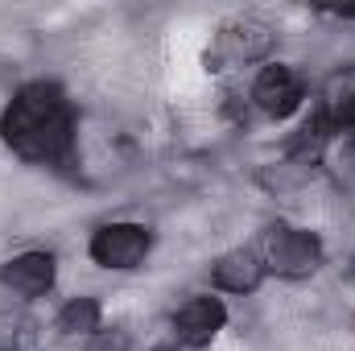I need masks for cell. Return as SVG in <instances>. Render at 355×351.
I'll return each mask as SVG.
<instances>
[{"mask_svg":"<svg viewBox=\"0 0 355 351\" xmlns=\"http://www.w3.org/2000/svg\"><path fill=\"white\" fill-rule=\"evenodd\" d=\"M0 137L25 162H62L75 141V116L54 83H29L0 116Z\"/></svg>","mask_w":355,"mask_h":351,"instance_id":"6da1fadb","label":"cell"},{"mask_svg":"<svg viewBox=\"0 0 355 351\" xmlns=\"http://www.w3.org/2000/svg\"><path fill=\"white\" fill-rule=\"evenodd\" d=\"M265 264L272 273H281V277H310L322 264V244L310 232L277 223L265 236Z\"/></svg>","mask_w":355,"mask_h":351,"instance_id":"7a4b0ae2","label":"cell"},{"mask_svg":"<svg viewBox=\"0 0 355 351\" xmlns=\"http://www.w3.org/2000/svg\"><path fill=\"white\" fill-rule=\"evenodd\" d=\"M149 244H153L149 228H141V223H107L91 240V261L103 264V268H137L149 257Z\"/></svg>","mask_w":355,"mask_h":351,"instance_id":"3957f363","label":"cell"},{"mask_svg":"<svg viewBox=\"0 0 355 351\" xmlns=\"http://www.w3.org/2000/svg\"><path fill=\"white\" fill-rule=\"evenodd\" d=\"M252 99H257V108L265 112V116H289L302 99H306V83H302V75L293 71V67H281V62H272L265 67L261 75H257V87H252Z\"/></svg>","mask_w":355,"mask_h":351,"instance_id":"277c9868","label":"cell"},{"mask_svg":"<svg viewBox=\"0 0 355 351\" xmlns=\"http://www.w3.org/2000/svg\"><path fill=\"white\" fill-rule=\"evenodd\" d=\"M227 323V310L219 298H190L174 314V335L182 348H207Z\"/></svg>","mask_w":355,"mask_h":351,"instance_id":"5b68a950","label":"cell"},{"mask_svg":"<svg viewBox=\"0 0 355 351\" xmlns=\"http://www.w3.org/2000/svg\"><path fill=\"white\" fill-rule=\"evenodd\" d=\"M0 281L12 289V293H25V298H37L54 285V257L50 252H21L0 268Z\"/></svg>","mask_w":355,"mask_h":351,"instance_id":"8992f818","label":"cell"},{"mask_svg":"<svg viewBox=\"0 0 355 351\" xmlns=\"http://www.w3.org/2000/svg\"><path fill=\"white\" fill-rule=\"evenodd\" d=\"M211 277H215V285L227 289V293H252V289L265 281V264H261L257 252L236 248V252H223V257L215 261Z\"/></svg>","mask_w":355,"mask_h":351,"instance_id":"52a82bcc","label":"cell"},{"mask_svg":"<svg viewBox=\"0 0 355 351\" xmlns=\"http://www.w3.org/2000/svg\"><path fill=\"white\" fill-rule=\"evenodd\" d=\"M268 46H272V33H268V25H261V21H236L219 37V50L232 62H257V58L268 54Z\"/></svg>","mask_w":355,"mask_h":351,"instance_id":"ba28073f","label":"cell"},{"mask_svg":"<svg viewBox=\"0 0 355 351\" xmlns=\"http://www.w3.org/2000/svg\"><path fill=\"white\" fill-rule=\"evenodd\" d=\"M99 331V302L95 298H75L58 314V335H95Z\"/></svg>","mask_w":355,"mask_h":351,"instance_id":"9c48e42d","label":"cell"},{"mask_svg":"<svg viewBox=\"0 0 355 351\" xmlns=\"http://www.w3.org/2000/svg\"><path fill=\"white\" fill-rule=\"evenodd\" d=\"M33 339H37V331H33V323H21V327H8V331L0 335V351H29V348H33Z\"/></svg>","mask_w":355,"mask_h":351,"instance_id":"30bf717a","label":"cell"},{"mask_svg":"<svg viewBox=\"0 0 355 351\" xmlns=\"http://www.w3.org/2000/svg\"><path fill=\"white\" fill-rule=\"evenodd\" d=\"M132 348V339H128V331H95L91 335V343H87V351H128Z\"/></svg>","mask_w":355,"mask_h":351,"instance_id":"8fae6325","label":"cell"},{"mask_svg":"<svg viewBox=\"0 0 355 351\" xmlns=\"http://www.w3.org/2000/svg\"><path fill=\"white\" fill-rule=\"evenodd\" d=\"M331 124H335V132H352V141H355V103H347L339 116H331Z\"/></svg>","mask_w":355,"mask_h":351,"instance_id":"7c38bea8","label":"cell"},{"mask_svg":"<svg viewBox=\"0 0 355 351\" xmlns=\"http://www.w3.org/2000/svg\"><path fill=\"white\" fill-rule=\"evenodd\" d=\"M339 17H355V8H343V12H339Z\"/></svg>","mask_w":355,"mask_h":351,"instance_id":"4fadbf2b","label":"cell"}]
</instances>
